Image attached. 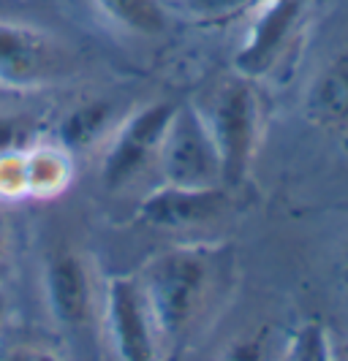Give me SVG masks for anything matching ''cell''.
Instances as JSON below:
<instances>
[{
  "mask_svg": "<svg viewBox=\"0 0 348 361\" xmlns=\"http://www.w3.org/2000/svg\"><path fill=\"white\" fill-rule=\"evenodd\" d=\"M223 253L215 245H185L158 253L139 283L158 343H180L215 299L223 271Z\"/></svg>",
  "mask_w": 348,
  "mask_h": 361,
  "instance_id": "obj_1",
  "label": "cell"
},
{
  "mask_svg": "<svg viewBox=\"0 0 348 361\" xmlns=\"http://www.w3.org/2000/svg\"><path fill=\"white\" fill-rule=\"evenodd\" d=\"M202 114L218 149L223 185H239L248 177L261 142V104L253 82L239 76L234 82H226L215 92L210 109H202Z\"/></svg>",
  "mask_w": 348,
  "mask_h": 361,
  "instance_id": "obj_2",
  "label": "cell"
},
{
  "mask_svg": "<svg viewBox=\"0 0 348 361\" xmlns=\"http://www.w3.org/2000/svg\"><path fill=\"white\" fill-rule=\"evenodd\" d=\"M158 171L164 185L177 188H215L223 185L220 158L202 109L177 104L158 152Z\"/></svg>",
  "mask_w": 348,
  "mask_h": 361,
  "instance_id": "obj_3",
  "label": "cell"
},
{
  "mask_svg": "<svg viewBox=\"0 0 348 361\" xmlns=\"http://www.w3.org/2000/svg\"><path fill=\"white\" fill-rule=\"evenodd\" d=\"M174 109V101H152L117 126L101 158V182L107 190L126 188L152 163H158V152Z\"/></svg>",
  "mask_w": 348,
  "mask_h": 361,
  "instance_id": "obj_4",
  "label": "cell"
},
{
  "mask_svg": "<svg viewBox=\"0 0 348 361\" xmlns=\"http://www.w3.org/2000/svg\"><path fill=\"white\" fill-rule=\"evenodd\" d=\"M305 19V0H258L256 14L234 52V73L258 82L292 49L299 25Z\"/></svg>",
  "mask_w": 348,
  "mask_h": 361,
  "instance_id": "obj_5",
  "label": "cell"
},
{
  "mask_svg": "<svg viewBox=\"0 0 348 361\" xmlns=\"http://www.w3.org/2000/svg\"><path fill=\"white\" fill-rule=\"evenodd\" d=\"M104 326L117 361H158L161 343L136 274H117L107 283Z\"/></svg>",
  "mask_w": 348,
  "mask_h": 361,
  "instance_id": "obj_6",
  "label": "cell"
},
{
  "mask_svg": "<svg viewBox=\"0 0 348 361\" xmlns=\"http://www.w3.org/2000/svg\"><path fill=\"white\" fill-rule=\"evenodd\" d=\"M63 68V54L55 38L25 22L0 19V87L38 90Z\"/></svg>",
  "mask_w": 348,
  "mask_h": 361,
  "instance_id": "obj_7",
  "label": "cell"
},
{
  "mask_svg": "<svg viewBox=\"0 0 348 361\" xmlns=\"http://www.w3.org/2000/svg\"><path fill=\"white\" fill-rule=\"evenodd\" d=\"M232 199L226 185L215 188H177V185H158L150 190L139 204L142 223L164 231H188L207 223H215L229 212Z\"/></svg>",
  "mask_w": 348,
  "mask_h": 361,
  "instance_id": "obj_8",
  "label": "cell"
},
{
  "mask_svg": "<svg viewBox=\"0 0 348 361\" xmlns=\"http://www.w3.org/2000/svg\"><path fill=\"white\" fill-rule=\"evenodd\" d=\"M44 296L49 315L60 326H85L95 310L92 274L79 253H57L44 269Z\"/></svg>",
  "mask_w": 348,
  "mask_h": 361,
  "instance_id": "obj_9",
  "label": "cell"
},
{
  "mask_svg": "<svg viewBox=\"0 0 348 361\" xmlns=\"http://www.w3.org/2000/svg\"><path fill=\"white\" fill-rule=\"evenodd\" d=\"M305 114L316 126H348V57H335L305 92Z\"/></svg>",
  "mask_w": 348,
  "mask_h": 361,
  "instance_id": "obj_10",
  "label": "cell"
},
{
  "mask_svg": "<svg viewBox=\"0 0 348 361\" xmlns=\"http://www.w3.org/2000/svg\"><path fill=\"white\" fill-rule=\"evenodd\" d=\"M112 123V106L107 101H88L82 106H73L55 130V145H60L68 155L88 152L104 139Z\"/></svg>",
  "mask_w": 348,
  "mask_h": 361,
  "instance_id": "obj_11",
  "label": "cell"
},
{
  "mask_svg": "<svg viewBox=\"0 0 348 361\" xmlns=\"http://www.w3.org/2000/svg\"><path fill=\"white\" fill-rule=\"evenodd\" d=\"M28 196H55L71 182L73 158L60 145H30L25 149Z\"/></svg>",
  "mask_w": 348,
  "mask_h": 361,
  "instance_id": "obj_12",
  "label": "cell"
},
{
  "mask_svg": "<svg viewBox=\"0 0 348 361\" xmlns=\"http://www.w3.org/2000/svg\"><path fill=\"white\" fill-rule=\"evenodd\" d=\"M112 25L133 36L158 38L169 30V8L164 0H92Z\"/></svg>",
  "mask_w": 348,
  "mask_h": 361,
  "instance_id": "obj_13",
  "label": "cell"
},
{
  "mask_svg": "<svg viewBox=\"0 0 348 361\" xmlns=\"http://www.w3.org/2000/svg\"><path fill=\"white\" fill-rule=\"evenodd\" d=\"M283 361H330V331L318 321H305L292 334Z\"/></svg>",
  "mask_w": 348,
  "mask_h": 361,
  "instance_id": "obj_14",
  "label": "cell"
},
{
  "mask_svg": "<svg viewBox=\"0 0 348 361\" xmlns=\"http://www.w3.org/2000/svg\"><path fill=\"white\" fill-rule=\"evenodd\" d=\"M25 149L0 152V199H22V196H28Z\"/></svg>",
  "mask_w": 348,
  "mask_h": 361,
  "instance_id": "obj_15",
  "label": "cell"
},
{
  "mask_svg": "<svg viewBox=\"0 0 348 361\" xmlns=\"http://www.w3.org/2000/svg\"><path fill=\"white\" fill-rule=\"evenodd\" d=\"M270 359V331L256 329L234 337L223 348L218 361H267Z\"/></svg>",
  "mask_w": 348,
  "mask_h": 361,
  "instance_id": "obj_16",
  "label": "cell"
},
{
  "mask_svg": "<svg viewBox=\"0 0 348 361\" xmlns=\"http://www.w3.org/2000/svg\"><path fill=\"white\" fill-rule=\"evenodd\" d=\"M253 3H258V0H183L185 11L191 17L207 19V22L232 17V14H237V11L253 6Z\"/></svg>",
  "mask_w": 348,
  "mask_h": 361,
  "instance_id": "obj_17",
  "label": "cell"
},
{
  "mask_svg": "<svg viewBox=\"0 0 348 361\" xmlns=\"http://www.w3.org/2000/svg\"><path fill=\"white\" fill-rule=\"evenodd\" d=\"M0 361H63L55 350L41 348V345H14L11 350H6Z\"/></svg>",
  "mask_w": 348,
  "mask_h": 361,
  "instance_id": "obj_18",
  "label": "cell"
},
{
  "mask_svg": "<svg viewBox=\"0 0 348 361\" xmlns=\"http://www.w3.org/2000/svg\"><path fill=\"white\" fill-rule=\"evenodd\" d=\"M330 361H348L346 334H330Z\"/></svg>",
  "mask_w": 348,
  "mask_h": 361,
  "instance_id": "obj_19",
  "label": "cell"
},
{
  "mask_svg": "<svg viewBox=\"0 0 348 361\" xmlns=\"http://www.w3.org/2000/svg\"><path fill=\"white\" fill-rule=\"evenodd\" d=\"M8 250H11V223H8V217L0 212V264L6 261Z\"/></svg>",
  "mask_w": 348,
  "mask_h": 361,
  "instance_id": "obj_20",
  "label": "cell"
},
{
  "mask_svg": "<svg viewBox=\"0 0 348 361\" xmlns=\"http://www.w3.org/2000/svg\"><path fill=\"white\" fill-rule=\"evenodd\" d=\"M8 307H11V302H8V293L0 288V329H3L6 318H8Z\"/></svg>",
  "mask_w": 348,
  "mask_h": 361,
  "instance_id": "obj_21",
  "label": "cell"
}]
</instances>
